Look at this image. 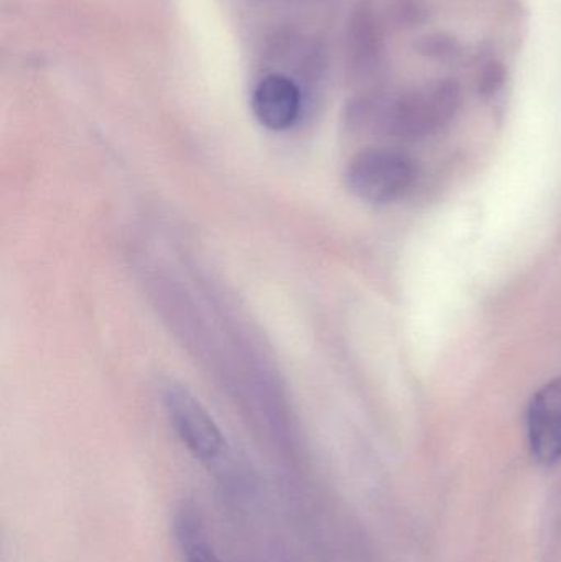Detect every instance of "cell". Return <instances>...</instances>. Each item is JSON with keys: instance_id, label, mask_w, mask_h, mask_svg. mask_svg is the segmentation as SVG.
Masks as SVG:
<instances>
[{"instance_id": "cell-1", "label": "cell", "mask_w": 561, "mask_h": 562, "mask_svg": "<svg viewBox=\"0 0 561 562\" xmlns=\"http://www.w3.org/2000/svg\"><path fill=\"white\" fill-rule=\"evenodd\" d=\"M461 88L453 79H431L397 92H369L349 104L356 131L392 140L417 142L447 127L461 108Z\"/></svg>"}, {"instance_id": "cell-4", "label": "cell", "mask_w": 561, "mask_h": 562, "mask_svg": "<svg viewBox=\"0 0 561 562\" xmlns=\"http://www.w3.org/2000/svg\"><path fill=\"white\" fill-rule=\"evenodd\" d=\"M250 108L262 127L273 132L287 131L296 124L302 114V88L287 72H269L254 86Z\"/></svg>"}, {"instance_id": "cell-9", "label": "cell", "mask_w": 561, "mask_h": 562, "mask_svg": "<svg viewBox=\"0 0 561 562\" xmlns=\"http://www.w3.org/2000/svg\"><path fill=\"white\" fill-rule=\"evenodd\" d=\"M392 16L395 25L414 29L427 20L428 9L422 0H395Z\"/></svg>"}, {"instance_id": "cell-2", "label": "cell", "mask_w": 561, "mask_h": 562, "mask_svg": "<svg viewBox=\"0 0 561 562\" xmlns=\"http://www.w3.org/2000/svg\"><path fill=\"white\" fill-rule=\"evenodd\" d=\"M414 181V160L397 148H368L356 155L346 170L348 190L369 204L401 200Z\"/></svg>"}, {"instance_id": "cell-3", "label": "cell", "mask_w": 561, "mask_h": 562, "mask_svg": "<svg viewBox=\"0 0 561 562\" xmlns=\"http://www.w3.org/2000/svg\"><path fill=\"white\" fill-rule=\"evenodd\" d=\"M168 418L184 448L204 464L223 459L226 441L207 409L181 385H170L164 392Z\"/></svg>"}, {"instance_id": "cell-5", "label": "cell", "mask_w": 561, "mask_h": 562, "mask_svg": "<svg viewBox=\"0 0 561 562\" xmlns=\"http://www.w3.org/2000/svg\"><path fill=\"white\" fill-rule=\"evenodd\" d=\"M527 436L539 464L561 461V376L543 385L527 409Z\"/></svg>"}, {"instance_id": "cell-8", "label": "cell", "mask_w": 561, "mask_h": 562, "mask_svg": "<svg viewBox=\"0 0 561 562\" xmlns=\"http://www.w3.org/2000/svg\"><path fill=\"white\" fill-rule=\"evenodd\" d=\"M417 52L431 61H453L460 58L461 43L447 33H430L418 40Z\"/></svg>"}, {"instance_id": "cell-10", "label": "cell", "mask_w": 561, "mask_h": 562, "mask_svg": "<svg viewBox=\"0 0 561 562\" xmlns=\"http://www.w3.org/2000/svg\"><path fill=\"white\" fill-rule=\"evenodd\" d=\"M504 78L506 75H504L503 65L494 58H487L486 61H483L480 75H478L480 94H483L484 98H493L503 88Z\"/></svg>"}, {"instance_id": "cell-6", "label": "cell", "mask_w": 561, "mask_h": 562, "mask_svg": "<svg viewBox=\"0 0 561 562\" xmlns=\"http://www.w3.org/2000/svg\"><path fill=\"white\" fill-rule=\"evenodd\" d=\"M384 36L369 5H359L352 13L348 33V66L359 79L378 75L384 63Z\"/></svg>"}, {"instance_id": "cell-7", "label": "cell", "mask_w": 561, "mask_h": 562, "mask_svg": "<svg viewBox=\"0 0 561 562\" xmlns=\"http://www.w3.org/2000/svg\"><path fill=\"white\" fill-rule=\"evenodd\" d=\"M175 540L184 562H223L217 557L200 514L183 507L175 515Z\"/></svg>"}]
</instances>
